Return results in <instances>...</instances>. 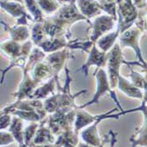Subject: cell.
Returning a JSON list of instances; mask_svg holds the SVG:
<instances>
[{
    "label": "cell",
    "instance_id": "obj_1",
    "mask_svg": "<svg viewBox=\"0 0 147 147\" xmlns=\"http://www.w3.org/2000/svg\"><path fill=\"white\" fill-rule=\"evenodd\" d=\"M71 79L69 75V71H67V76H66V83L63 89L57 93H54L49 98L44 100V107L48 114H52L61 109L66 108H72L75 106V99L78 95H80L81 93L86 92V91L84 90L82 92H79L76 94L72 95L70 92V83Z\"/></svg>",
    "mask_w": 147,
    "mask_h": 147
},
{
    "label": "cell",
    "instance_id": "obj_44",
    "mask_svg": "<svg viewBox=\"0 0 147 147\" xmlns=\"http://www.w3.org/2000/svg\"><path fill=\"white\" fill-rule=\"evenodd\" d=\"M144 73H146V74H147V65H146L145 67L144 68Z\"/></svg>",
    "mask_w": 147,
    "mask_h": 147
},
{
    "label": "cell",
    "instance_id": "obj_14",
    "mask_svg": "<svg viewBox=\"0 0 147 147\" xmlns=\"http://www.w3.org/2000/svg\"><path fill=\"white\" fill-rule=\"evenodd\" d=\"M68 49H69L68 47H66L58 51L49 53V55L46 56L45 61H47L48 63L51 66L53 71H54V75L58 76L61 71L63 68H65L66 61L68 60L70 57Z\"/></svg>",
    "mask_w": 147,
    "mask_h": 147
},
{
    "label": "cell",
    "instance_id": "obj_40",
    "mask_svg": "<svg viewBox=\"0 0 147 147\" xmlns=\"http://www.w3.org/2000/svg\"><path fill=\"white\" fill-rule=\"evenodd\" d=\"M138 19H140V20H139V21H137V22L139 23L142 26L144 31H145L147 33V14H145L144 16V18L143 17H139Z\"/></svg>",
    "mask_w": 147,
    "mask_h": 147
},
{
    "label": "cell",
    "instance_id": "obj_43",
    "mask_svg": "<svg viewBox=\"0 0 147 147\" xmlns=\"http://www.w3.org/2000/svg\"><path fill=\"white\" fill-rule=\"evenodd\" d=\"M1 1H16V2H20L24 4V0H1Z\"/></svg>",
    "mask_w": 147,
    "mask_h": 147
},
{
    "label": "cell",
    "instance_id": "obj_30",
    "mask_svg": "<svg viewBox=\"0 0 147 147\" xmlns=\"http://www.w3.org/2000/svg\"><path fill=\"white\" fill-rule=\"evenodd\" d=\"M46 32L43 22H34L31 30V41L35 46H39L46 39Z\"/></svg>",
    "mask_w": 147,
    "mask_h": 147
},
{
    "label": "cell",
    "instance_id": "obj_12",
    "mask_svg": "<svg viewBox=\"0 0 147 147\" xmlns=\"http://www.w3.org/2000/svg\"><path fill=\"white\" fill-rule=\"evenodd\" d=\"M107 52L102 51L98 48V46L94 43L92 47L90 52L88 53V57L86 59V62L82 65L81 71L85 76L88 75V71L92 66H96L98 68H103L104 66L107 65Z\"/></svg>",
    "mask_w": 147,
    "mask_h": 147
},
{
    "label": "cell",
    "instance_id": "obj_46",
    "mask_svg": "<svg viewBox=\"0 0 147 147\" xmlns=\"http://www.w3.org/2000/svg\"><path fill=\"white\" fill-rule=\"evenodd\" d=\"M121 1H122V0H117V4H118L119 2H121Z\"/></svg>",
    "mask_w": 147,
    "mask_h": 147
},
{
    "label": "cell",
    "instance_id": "obj_45",
    "mask_svg": "<svg viewBox=\"0 0 147 147\" xmlns=\"http://www.w3.org/2000/svg\"><path fill=\"white\" fill-rule=\"evenodd\" d=\"M110 1H114V2H116L117 3V0H110Z\"/></svg>",
    "mask_w": 147,
    "mask_h": 147
},
{
    "label": "cell",
    "instance_id": "obj_5",
    "mask_svg": "<svg viewBox=\"0 0 147 147\" xmlns=\"http://www.w3.org/2000/svg\"><path fill=\"white\" fill-rule=\"evenodd\" d=\"M95 78H96V92L94 93V95H93L92 99L90 101H88L87 103H86V104H84L82 106H80L79 108L84 109V108H86V107L92 105V104H98L100 99L104 94H106L107 92H109V93H110L112 99L116 103V106L118 107L120 109H121V111L122 112L124 111L123 109V107L120 105V102H119V100L116 98L115 92L111 88L110 82H109V75H108V73L106 72V71L103 68H100L99 69V71H97V73L95 75Z\"/></svg>",
    "mask_w": 147,
    "mask_h": 147
},
{
    "label": "cell",
    "instance_id": "obj_39",
    "mask_svg": "<svg viewBox=\"0 0 147 147\" xmlns=\"http://www.w3.org/2000/svg\"><path fill=\"white\" fill-rule=\"evenodd\" d=\"M142 90H143V94H144L142 101L144 102L145 104H147V74H146V73H144V84H143Z\"/></svg>",
    "mask_w": 147,
    "mask_h": 147
},
{
    "label": "cell",
    "instance_id": "obj_6",
    "mask_svg": "<svg viewBox=\"0 0 147 147\" xmlns=\"http://www.w3.org/2000/svg\"><path fill=\"white\" fill-rule=\"evenodd\" d=\"M118 25L121 34L134 25L139 18V9L132 0H122L117 4Z\"/></svg>",
    "mask_w": 147,
    "mask_h": 147
},
{
    "label": "cell",
    "instance_id": "obj_34",
    "mask_svg": "<svg viewBox=\"0 0 147 147\" xmlns=\"http://www.w3.org/2000/svg\"><path fill=\"white\" fill-rule=\"evenodd\" d=\"M99 5L102 11H104L107 14L115 17L118 20L117 16V3L110 0H98Z\"/></svg>",
    "mask_w": 147,
    "mask_h": 147
},
{
    "label": "cell",
    "instance_id": "obj_16",
    "mask_svg": "<svg viewBox=\"0 0 147 147\" xmlns=\"http://www.w3.org/2000/svg\"><path fill=\"white\" fill-rule=\"evenodd\" d=\"M103 115H92L89 112L84 110V109H81L78 107L76 110V116L73 128L74 129L79 133L80 130H82L86 127L89 126L90 124L93 123L98 119H100Z\"/></svg>",
    "mask_w": 147,
    "mask_h": 147
},
{
    "label": "cell",
    "instance_id": "obj_15",
    "mask_svg": "<svg viewBox=\"0 0 147 147\" xmlns=\"http://www.w3.org/2000/svg\"><path fill=\"white\" fill-rule=\"evenodd\" d=\"M56 140L57 136L53 133L51 129L42 122L37 129L33 141V146H54Z\"/></svg>",
    "mask_w": 147,
    "mask_h": 147
},
{
    "label": "cell",
    "instance_id": "obj_33",
    "mask_svg": "<svg viewBox=\"0 0 147 147\" xmlns=\"http://www.w3.org/2000/svg\"><path fill=\"white\" fill-rule=\"evenodd\" d=\"M37 2L42 11L46 14L56 13L61 6L58 0H37Z\"/></svg>",
    "mask_w": 147,
    "mask_h": 147
},
{
    "label": "cell",
    "instance_id": "obj_13",
    "mask_svg": "<svg viewBox=\"0 0 147 147\" xmlns=\"http://www.w3.org/2000/svg\"><path fill=\"white\" fill-rule=\"evenodd\" d=\"M38 83L33 79L30 72L23 71V78L19 86V88L16 92L13 93V97L16 100L32 99L33 93L38 86Z\"/></svg>",
    "mask_w": 147,
    "mask_h": 147
},
{
    "label": "cell",
    "instance_id": "obj_21",
    "mask_svg": "<svg viewBox=\"0 0 147 147\" xmlns=\"http://www.w3.org/2000/svg\"><path fill=\"white\" fill-rule=\"evenodd\" d=\"M4 25V28L9 32L11 39L14 40L19 42H25L28 41L31 37V32L28 28V25H18L14 26H9L8 25H5L4 22H1Z\"/></svg>",
    "mask_w": 147,
    "mask_h": 147
},
{
    "label": "cell",
    "instance_id": "obj_24",
    "mask_svg": "<svg viewBox=\"0 0 147 147\" xmlns=\"http://www.w3.org/2000/svg\"><path fill=\"white\" fill-rule=\"evenodd\" d=\"M57 78L58 76L54 75L49 78L48 81L39 86L35 89L33 93L32 99H38V100H45L55 93L56 86L57 84Z\"/></svg>",
    "mask_w": 147,
    "mask_h": 147
},
{
    "label": "cell",
    "instance_id": "obj_31",
    "mask_svg": "<svg viewBox=\"0 0 147 147\" xmlns=\"http://www.w3.org/2000/svg\"><path fill=\"white\" fill-rule=\"evenodd\" d=\"M12 115H16L26 122H42L43 118L37 111L34 110H23V109H15L11 113Z\"/></svg>",
    "mask_w": 147,
    "mask_h": 147
},
{
    "label": "cell",
    "instance_id": "obj_36",
    "mask_svg": "<svg viewBox=\"0 0 147 147\" xmlns=\"http://www.w3.org/2000/svg\"><path fill=\"white\" fill-rule=\"evenodd\" d=\"M14 142H16V140L9 130H1V133H0V145L6 146L8 144H11Z\"/></svg>",
    "mask_w": 147,
    "mask_h": 147
},
{
    "label": "cell",
    "instance_id": "obj_27",
    "mask_svg": "<svg viewBox=\"0 0 147 147\" xmlns=\"http://www.w3.org/2000/svg\"><path fill=\"white\" fill-rule=\"evenodd\" d=\"M21 118L19 116L13 115L11 125L8 128V130L14 137L16 142L19 144V146H25L24 141V123Z\"/></svg>",
    "mask_w": 147,
    "mask_h": 147
},
{
    "label": "cell",
    "instance_id": "obj_25",
    "mask_svg": "<svg viewBox=\"0 0 147 147\" xmlns=\"http://www.w3.org/2000/svg\"><path fill=\"white\" fill-rule=\"evenodd\" d=\"M68 46V41L66 36L59 37H49L39 45V47L42 49L47 54L52 52H56L60 49H63Z\"/></svg>",
    "mask_w": 147,
    "mask_h": 147
},
{
    "label": "cell",
    "instance_id": "obj_20",
    "mask_svg": "<svg viewBox=\"0 0 147 147\" xmlns=\"http://www.w3.org/2000/svg\"><path fill=\"white\" fill-rule=\"evenodd\" d=\"M43 26L48 37H59V36H66V31L67 28L62 25L57 19L53 15L43 20Z\"/></svg>",
    "mask_w": 147,
    "mask_h": 147
},
{
    "label": "cell",
    "instance_id": "obj_19",
    "mask_svg": "<svg viewBox=\"0 0 147 147\" xmlns=\"http://www.w3.org/2000/svg\"><path fill=\"white\" fill-rule=\"evenodd\" d=\"M117 88L123 92L124 94L129 98L132 99H137V100H143V92L142 89L138 88L133 84L130 80L124 78L123 75H120L118 78V83H117Z\"/></svg>",
    "mask_w": 147,
    "mask_h": 147
},
{
    "label": "cell",
    "instance_id": "obj_42",
    "mask_svg": "<svg viewBox=\"0 0 147 147\" xmlns=\"http://www.w3.org/2000/svg\"><path fill=\"white\" fill-rule=\"evenodd\" d=\"M145 14H147V3H146V5L142 10H140V11H139V17H143Z\"/></svg>",
    "mask_w": 147,
    "mask_h": 147
},
{
    "label": "cell",
    "instance_id": "obj_26",
    "mask_svg": "<svg viewBox=\"0 0 147 147\" xmlns=\"http://www.w3.org/2000/svg\"><path fill=\"white\" fill-rule=\"evenodd\" d=\"M120 34H121V30H120L119 25L117 24L116 29L115 31H112L110 33L109 32L106 34L102 35L95 42V44L98 46L100 49L108 53L116 43V41L119 39Z\"/></svg>",
    "mask_w": 147,
    "mask_h": 147
},
{
    "label": "cell",
    "instance_id": "obj_29",
    "mask_svg": "<svg viewBox=\"0 0 147 147\" xmlns=\"http://www.w3.org/2000/svg\"><path fill=\"white\" fill-rule=\"evenodd\" d=\"M24 5L34 22H43V11L40 7L37 0H24Z\"/></svg>",
    "mask_w": 147,
    "mask_h": 147
},
{
    "label": "cell",
    "instance_id": "obj_32",
    "mask_svg": "<svg viewBox=\"0 0 147 147\" xmlns=\"http://www.w3.org/2000/svg\"><path fill=\"white\" fill-rule=\"evenodd\" d=\"M40 124L38 122H32L26 128H24V141L25 146H33V141L36 135Z\"/></svg>",
    "mask_w": 147,
    "mask_h": 147
},
{
    "label": "cell",
    "instance_id": "obj_35",
    "mask_svg": "<svg viewBox=\"0 0 147 147\" xmlns=\"http://www.w3.org/2000/svg\"><path fill=\"white\" fill-rule=\"evenodd\" d=\"M94 42H92L89 39L88 41H81V40H76L72 42H68V48L72 49H81L85 52H90Z\"/></svg>",
    "mask_w": 147,
    "mask_h": 147
},
{
    "label": "cell",
    "instance_id": "obj_28",
    "mask_svg": "<svg viewBox=\"0 0 147 147\" xmlns=\"http://www.w3.org/2000/svg\"><path fill=\"white\" fill-rule=\"evenodd\" d=\"M46 56H47V53L42 49H41L39 46L34 47L30 53V55L28 56V60H26V63L25 67L23 68V71L31 72L33 68L38 63L42 62L45 59Z\"/></svg>",
    "mask_w": 147,
    "mask_h": 147
},
{
    "label": "cell",
    "instance_id": "obj_10",
    "mask_svg": "<svg viewBox=\"0 0 147 147\" xmlns=\"http://www.w3.org/2000/svg\"><path fill=\"white\" fill-rule=\"evenodd\" d=\"M15 109H23V110H34L37 111L43 118V120L47 117L48 112L45 109L44 102L42 100L38 99H25L20 100H16L11 105L5 107L1 110V113H11Z\"/></svg>",
    "mask_w": 147,
    "mask_h": 147
},
{
    "label": "cell",
    "instance_id": "obj_23",
    "mask_svg": "<svg viewBox=\"0 0 147 147\" xmlns=\"http://www.w3.org/2000/svg\"><path fill=\"white\" fill-rule=\"evenodd\" d=\"M79 144V133L77 132L74 128L69 129L62 132L57 137L54 146H65V147H74Z\"/></svg>",
    "mask_w": 147,
    "mask_h": 147
},
{
    "label": "cell",
    "instance_id": "obj_17",
    "mask_svg": "<svg viewBox=\"0 0 147 147\" xmlns=\"http://www.w3.org/2000/svg\"><path fill=\"white\" fill-rule=\"evenodd\" d=\"M76 5L87 20L94 19L102 12L98 0H76Z\"/></svg>",
    "mask_w": 147,
    "mask_h": 147
},
{
    "label": "cell",
    "instance_id": "obj_37",
    "mask_svg": "<svg viewBox=\"0 0 147 147\" xmlns=\"http://www.w3.org/2000/svg\"><path fill=\"white\" fill-rule=\"evenodd\" d=\"M129 77H130V81L133 84H134L136 86H138V88L142 89L143 84H144V75H142L141 73L135 71L134 70H133L132 67H130V74H129Z\"/></svg>",
    "mask_w": 147,
    "mask_h": 147
},
{
    "label": "cell",
    "instance_id": "obj_41",
    "mask_svg": "<svg viewBox=\"0 0 147 147\" xmlns=\"http://www.w3.org/2000/svg\"><path fill=\"white\" fill-rule=\"evenodd\" d=\"M132 1L139 10H142L146 5L147 3V0H132Z\"/></svg>",
    "mask_w": 147,
    "mask_h": 147
},
{
    "label": "cell",
    "instance_id": "obj_38",
    "mask_svg": "<svg viewBox=\"0 0 147 147\" xmlns=\"http://www.w3.org/2000/svg\"><path fill=\"white\" fill-rule=\"evenodd\" d=\"M12 121V115L10 113H1L0 115V129H6L9 128Z\"/></svg>",
    "mask_w": 147,
    "mask_h": 147
},
{
    "label": "cell",
    "instance_id": "obj_22",
    "mask_svg": "<svg viewBox=\"0 0 147 147\" xmlns=\"http://www.w3.org/2000/svg\"><path fill=\"white\" fill-rule=\"evenodd\" d=\"M30 74L34 81L40 84L41 82H42L43 80L47 78H50L51 77L54 76V71H53L51 66L44 59L43 61L38 63L34 66L33 70L31 71Z\"/></svg>",
    "mask_w": 147,
    "mask_h": 147
},
{
    "label": "cell",
    "instance_id": "obj_18",
    "mask_svg": "<svg viewBox=\"0 0 147 147\" xmlns=\"http://www.w3.org/2000/svg\"><path fill=\"white\" fill-rule=\"evenodd\" d=\"M0 6L12 18L19 20L22 17H29L33 20L25 5L22 3L16 1H0Z\"/></svg>",
    "mask_w": 147,
    "mask_h": 147
},
{
    "label": "cell",
    "instance_id": "obj_2",
    "mask_svg": "<svg viewBox=\"0 0 147 147\" xmlns=\"http://www.w3.org/2000/svg\"><path fill=\"white\" fill-rule=\"evenodd\" d=\"M77 108L78 107H72L58 109L54 113L49 114V116H47L46 120L42 122L45 123L57 137L62 132L73 128Z\"/></svg>",
    "mask_w": 147,
    "mask_h": 147
},
{
    "label": "cell",
    "instance_id": "obj_4",
    "mask_svg": "<svg viewBox=\"0 0 147 147\" xmlns=\"http://www.w3.org/2000/svg\"><path fill=\"white\" fill-rule=\"evenodd\" d=\"M143 31L144 30L142 28V26L136 22L129 28H128L127 30H125L123 33L120 34L119 44L122 49L123 48L132 49L138 57V63L141 64V67L144 68L147 65V63L144 61L143 57V54L139 44V38Z\"/></svg>",
    "mask_w": 147,
    "mask_h": 147
},
{
    "label": "cell",
    "instance_id": "obj_9",
    "mask_svg": "<svg viewBox=\"0 0 147 147\" xmlns=\"http://www.w3.org/2000/svg\"><path fill=\"white\" fill-rule=\"evenodd\" d=\"M120 115H121V114H118L115 115H109V113L103 115L100 119L97 120V121H95L93 123L90 124L89 126H87L82 129V131L80 132V135H79L80 138H81L83 143L86 144L87 146H95V147L103 146L100 137L99 135V131H98L99 123L103 119L114 118V117L118 118V116H120Z\"/></svg>",
    "mask_w": 147,
    "mask_h": 147
},
{
    "label": "cell",
    "instance_id": "obj_8",
    "mask_svg": "<svg viewBox=\"0 0 147 147\" xmlns=\"http://www.w3.org/2000/svg\"><path fill=\"white\" fill-rule=\"evenodd\" d=\"M116 21H118L117 19L107 13L95 17L92 23V34L90 40L95 43L102 35L111 32L115 28Z\"/></svg>",
    "mask_w": 147,
    "mask_h": 147
},
{
    "label": "cell",
    "instance_id": "obj_11",
    "mask_svg": "<svg viewBox=\"0 0 147 147\" xmlns=\"http://www.w3.org/2000/svg\"><path fill=\"white\" fill-rule=\"evenodd\" d=\"M134 111H140L144 116V123L140 129L136 132L134 135H133L129 142L131 144V146L136 147V146H147V104L142 101V104L139 108L129 110V111H123L122 113H120L122 115L130 113V112H134Z\"/></svg>",
    "mask_w": 147,
    "mask_h": 147
},
{
    "label": "cell",
    "instance_id": "obj_3",
    "mask_svg": "<svg viewBox=\"0 0 147 147\" xmlns=\"http://www.w3.org/2000/svg\"><path fill=\"white\" fill-rule=\"evenodd\" d=\"M107 56H108V58H107L106 66L108 67V75L111 88L113 90H115V88L117 87L118 78L119 76L121 75L120 70H121L122 64H138L141 66L139 63H128L125 61L122 51V48L118 42H116L115 46L107 53Z\"/></svg>",
    "mask_w": 147,
    "mask_h": 147
},
{
    "label": "cell",
    "instance_id": "obj_7",
    "mask_svg": "<svg viewBox=\"0 0 147 147\" xmlns=\"http://www.w3.org/2000/svg\"><path fill=\"white\" fill-rule=\"evenodd\" d=\"M54 16L65 28H69L70 26L78 21L87 20V19L79 11L76 5V0H69L68 2L63 4Z\"/></svg>",
    "mask_w": 147,
    "mask_h": 147
}]
</instances>
